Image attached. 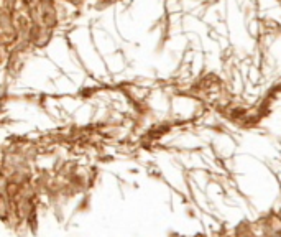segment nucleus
Returning a JSON list of instances; mask_svg holds the SVG:
<instances>
[]
</instances>
